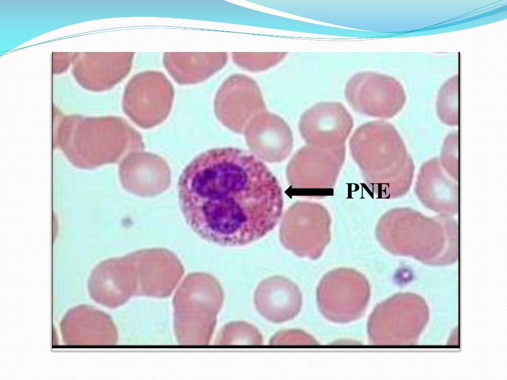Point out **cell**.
<instances>
[{"label":"cell","mask_w":507,"mask_h":380,"mask_svg":"<svg viewBox=\"0 0 507 380\" xmlns=\"http://www.w3.org/2000/svg\"><path fill=\"white\" fill-rule=\"evenodd\" d=\"M115 260L98 265L88 282L90 296L109 308L119 307L137 294V284L132 271Z\"/></svg>","instance_id":"8fae6325"},{"label":"cell","mask_w":507,"mask_h":380,"mask_svg":"<svg viewBox=\"0 0 507 380\" xmlns=\"http://www.w3.org/2000/svg\"><path fill=\"white\" fill-rule=\"evenodd\" d=\"M178 199L192 230L209 242L241 246L272 231L282 215L281 186L265 164L233 147L212 148L185 167Z\"/></svg>","instance_id":"6da1fadb"},{"label":"cell","mask_w":507,"mask_h":380,"mask_svg":"<svg viewBox=\"0 0 507 380\" xmlns=\"http://www.w3.org/2000/svg\"><path fill=\"white\" fill-rule=\"evenodd\" d=\"M458 134L455 131L444 141L440 162L444 170L455 180L458 178Z\"/></svg>","instance_id":"e0dca14e"},{"label":"cell","mask_w":507,"mask_h":380,"mask_svg":"<svg viewBox=\"0 0 507 380\" xmlns=\"http://www.w3.org/2000/svg\"><path fill=\"white\" fill-rule=\"evenodd\" d=\"M453 179L455 180L444 170L438 158L431 159L423 163L419 170L417 193L425 200L455 197L457 189Z\"/></svg>","instance_id":"4fadbf2b"},{"label":"cell","mask_w":507,"mask_h":380,"mask_svg":"<svg viewBox=\"0 0 507 380\" xmlns=\"http://www.w3.org/2000/svg\"><path fill=\"white\" fill-rule=\"evenodd\" d=\"M63 342L71 345H111L118 333L111 318L94 307L81 305L69 310L60 325Z\"/></svg>","instance_id":"ba28073f"},{"label":"cell","mask_w":507,"mask_h":380,"mask_svg":"<svg viewBox=\"0 0 507 380\" xmlns=\"http://www.w3.org/2000/svg\"><path fill=\"white\" fill-rule=\"evenodd\" d=\"M437 111L439 118L444 124L450 126L458 125V75L451 77L440 90L437 100Z\"/></svg>","instance_id":"9a60e30c"},{"label":"cell","mask_w":507,"mask_h":380,"mask_svg":"<svg viewBox=\"0 0 507 380\" xmlns=\"http://www.w3.org/2000/svg\"><path fill=\"white\" fill-rule=\"evenodd\" d=\"M263 343L258 329L245 321H234L224 325L215 339L216 345H259Z\"/></svg>","instance_id":"5bb4252c"},{"label":"cell","mask_w":507,"mask_h":380,"mask_svg":"<svg viewBox=\"0 0 507 380\" xmlns=\"http://www.w3.org/2000/svg\"><path fill=\"white\" fill-rule=\"evenodd\" d=\"M287 54V52H243L232 53L234 63L244 70L260 72L278 64Z\"/></svg>","instance_id":"2e32d148"},{"label":"cell","mask_w":507,"mask_h":380,"mask_svg":"<svg viewBox=\"0 0 507 380\" xmlns=\"http://www.w3.org/2000/svg\"><path fill=\"white\" fill-rule=\"evenodd\" d=\"M173 96V85L163 73L143 71L128 82L123 106L134 117H161L170 110Z\"/></svg>","instance_id":"52a82bcc"},{"label":"cell","mask_w":507,"mask_h":380,"mask_svg":"<svg viewBox=\"0 0 507 380\" xmlns=\"http://www.w3.org/2000/svg\"><path fill=\"white\" fill-rule=\"evenodd\" d=\"M254 303L258 313L266 320L282 323L292 320L299 314L303 298L294 283L284 278L274 277L257 286Z\"/></svg>","instance_id":"30bf717a"},{"label":"cell","mask_w":507,"mask_h":380,"mask_svg":"<svg viewBox=\"0 0 507 380\" xmlns=\"http://www.w3.org/2000/svg\"><path fill=\"white\" fill-rule=\"evenodd\" d=\"M304 118L310 123V143L319 148L344 145L354 125L351 114L338 102L317 103L305 112Z\"/></svg>","instance_id":"9c48e42d"},{"label":"cell","mask_w":507,"mask_h":380,"mask_svg":"<svg viewBox=\"0 0 507 380\" xmlns=\"http://www.w3.org/2000/svg\"><path fill=\"white\" fill-rule=\"evenodd\" d=\"M225 52H166L163 63L170 76L180 85L200 83L226 64Z\"/></svg>","instance_id":"7c38bea8"},{"label":"cell","mask_w":507,"mask_h":380,"mask_svg":"<svg viewBox=\"0 0 507 380\" xmlns=\"http://www.w3.org/2000/svg\"><path fill=\"white\" fill-rule=\"evenodd\" d=\"M369 288L359 274L338 271L328 275L317 291L319 310L328 320L336 323L355 320L364 313L369 299Z\"/></svg>","instance_id":"8992f818"},{"label":"cell","mask_w":507,"mask_h":380,"mask_svg":"<svg viewBox=\"0 0 507 380\" xmlns=\"http://www.w3.org/2000/svg\"><path fill=\"white\" fill-rule=\"evenodd\" d=\"M349 145L364 175L414 169L402 138L388 122L377 121L361 125L354 133Z\"/></svg>","instance_id":"277c9868"},{"label":"cell","mask_w":507,"mask_h":380,"mask_svg":"<svg viewBox=\"0 0 507 380\" xmlns=\"http://www.w3.org/2000/svg\"><path fill=\"white\" fill-rule=\"evenodd\" d=\"M428 318V308L421 297L408 293L395 295L371 314L368 324L370 341L375 345L413 344Z\"/></svg>","instance_id":"3957f363"},{"label":"cell","mask_w":507,"mask_h":380,"mask_svg":"<svg viewBox=\"0 0 507 380\" xmlns=\"http://www.w3.org/2000/svg\"><path fill=\"white\" fill-rule=\"evenodd\" d=\"M345 96L355 111L381 118L395 116L406 101L405 90L399 81L390 76L370 71L353 75L346 85Z\"/></svg>","instance_id":"5b68a950"},{"label":"cell","mask_w":507,"mask_h":380,"mask_svg":"<svg viewBox=\"0 0 507 380\" xmlns=\"http://www.w3.org/2000/svg\"><path fill=\"white\" fill-rule=\"evenodd\" d=\"M224 301L223 289L213 277L197 274L189 277L173 298L174 325L178 343L209 344Z\"/></svg>","instance_id":"7a4b0ae2"},{"label":"cell","mask_w":507,"mask_h":380,"mask_svg":"<svg viewBox=\"0 0 507 380\" xmlns=\"http://www.w3.org/2000/svg\"><path fill=\"white\" fill-rule=\"evenodd\" d=\"M269 343L274 345H314L317 342L303 331L290 329L276 333L271 337Z\"/></svg>","instance_id":"ac0fdd59"}]
</instances>
